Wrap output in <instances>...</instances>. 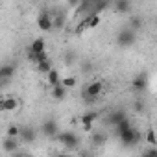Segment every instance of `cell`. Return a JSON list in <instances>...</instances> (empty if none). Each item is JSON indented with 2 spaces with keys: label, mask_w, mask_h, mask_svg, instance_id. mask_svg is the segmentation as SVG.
I'll return each mask as SVG.
<instances>
[{
  "label": "cell",
  "mask_w": 157,
  "mask_h": 157,
  "mask_svg": "<svg viewBox=\"0 0 157 157\" xmlns=\"http://www.w3.org/2000/svg\"><path fill=\"white\" fill-rule=\"evenodd\" d=\"M15 70H17V67L13 63H4L2 67H0V80H2V83L11 80V78L15 76Z\"/></svg>",
  "instance_id": "cell-6"
},
{
  "label": "cell",
  "mask_w": 157,
  "mask_h": 157,
  "mask_svg": "<svg viewBox=\"0 0 157 157\" xmlns=\"http://www.w3.org/2000/svg\"><path fill=\"white\" fill-rule=\"evenodd\" d=\"M105 140H107V135L105 133H100V131H96V133H93V146H104L105 144Z\"/></svg>",
  "instance_id": "cell-18"
},
{
  "label": "cell",
  "mask_w": 157,
  "mask_h": 157,
  "mask_svg": "<svg viewBox=\"0 0 157 157\" xmlns=\"http://www.w3.org/2000/svg\"><path fill=\"white\" fill-rule=\"evenodd\" d=\"M41 131H43V135H44V137H57V133H59L57 122H56V120H52V118L44 120V122H43V126H41Z\"/></svg>",
  "instance_id": "cell-4"
},
{
  "label": "cell",
  "mask_w": 157,
  "mask_h": 157,
  "mask_svg": "<svg viewBox=\"0 0 157 157\" xmlns=\"http://www.w3.org/2000/svg\"><path fill=\"white\" fill-rule=\"evenodd\" d=\"M2 146H4V151H8V153H17V150H19V140L6 137L4 142H2Z\"/></svg>",
  "instance_id": "cell-12"
},
{
  "label": "cell",
  "mask_w": 157,
  "mask_h": 157,
  "mask_svg": "<svg viewBox=\"0 0 157 157\" xmlns=\"http://www.w3.org/2000/svg\"><path fill=\"white\" fill-rule=\"evenodd\" d=\"M146 157H157V148H148L146 150Z\"/></svg>",
  "instance_id": "cell-28"
},
{
  "label": "cell",
  "mask_w": 157,
  "mask_h": 157,
  "mask_svg": "<svg viewBox=\"0 0 157 157\" xmlns=\"http://www.w3.org/2000/svg\"><path fill=\"white\" fill-rule=\"evenodd\" d=\"M65 21H67V15H65V13H61V15L57 13V15L54 17V28H59V30H61V28L65 26Z\"/></svg>",
  "instance_id": "cell-24"
},
{
  "label": "cell",
  "mask_w": 157,
  "mask_h": 157,
  "mask_svg": "<svg viewBox=\"0 0 157 157\" xmlns=\"http://www.w3.org/2000/svg\"><path fill=\"white\" fill-rule=\"evenodd\" d=\"M115 10L118 13H129L131 11V4L128 2V0H118V2L115 4Z\"/></svg>",
  "instance_id": "cell-19"
},
{
  "label": "cell",
  "mask_w": 157,
  "mask_h": 157,
  "mask_svg": "<svg viewBox=\"0 0 157 157\" xmlns=\"http://www.w3.org/2000/svg\"><path fill=\"white\" fill-rule=\"evenodd\" d=\"M146 140H148V144H150L151 148H155V144H157V137H155V131H153L151 128L146 131Z\"/></svg>",
  "instance_id": "cell-26"
},
{
  "label": "cell",
  "mask_w": 157,
  "mask_h": 157,
  "mask_svg": "<svg viewBox=\"0 0 157 157\" xmlns=\"http://www.w3.org/2000/svg\"><path fill=\"white\" fill-rule=\"evenodd\" d=\"M30 52H35V54H41V52H46V43H44V39L43 37H37V39H33V43L30 44V48H28Z\"/></svg>",
  "instance_id": "cell-11"
},
{
  "label": "cell",
  "mask_w": 157,
  "mask_h": 157,
  "mask_svg": "<svg viewBox=\"0 0 157 157\" xmlns=\"http://www.w3.org/2000/svg\"><path fill=\"white\" fill-rule=\"evenodd\" d=\"M57 157H72V155H68V153H59Z\"/></svg>",
  "instance_id": "cell-30"
},
{
  "label": "cell",
  "mask_w": 157,
  "mask_h": 157,
  "mask_svg": "<svg viewBox=\"0 0 157 157\" xmlns=\"http://www.w3.org/2000/svg\"><path fill=\"white\" fill-rule=\"evenodd\" d=\"M37 70H39L41 74H46V76H48V74L54 70V68H52V63H50V59H48V61H44V63H41V65H37Z\"/></svg>",
  "instance_id": "cell-22"
},
{
  "label": "cell",
  "mask_w": 157,
  "mask_h": 157,
  "mask_svg": "<svg viewBox=\"0 0 157 157\" xmlns=\"http://www.w3.org/2000/svg\"><path fill=\"white\" fill-rule=\"evenodd\" d=\"M122 120H126V113H124V111H115V113H111V115L107 117V122L113 124V126H118Z\"/></svg>",
  "instance_id": "cell-15"
},
{
  "label": "cell",
  "mask_w": 157,
  "mask_h": 157,
  "mask_svg": "<svg viewBox=\"0 0 157 157\" xmlns=\"http://www.w3.org/2000/svg\"><path fill=\"white\" fill-rule=\"evenodd\" d=\"M96 118H98V113H96V111H89V113L82 115L80 120H82V124H83V129H85V131H91V129H93V122H94Z\"/></svg>",
  "instance_id": "cell-8"
},
{
  "label": "cell",
  "mask_w": 157,
  "mask_h": 157,
  "mask_svg": "<svg viewBox=\"0 0 157 157\" xmlns=\"http://www.w3.org/2000/svg\"><path fill=\"white\" fill-rule=\"evenodd\" d=\"M28 59H30L32 63H35V65H41V63L48 61V54H46V52L35 54V52H30V50H28Z\"/></svg>",
  "instance_id": "cell-13"
},
{
  "label": "cell",
  "mask_w": 157,
  "mask_h": 157,
  "mask_svg": "<svg viewBox=\"0 0 157 157\" xmlns=\"http://www.w3.org/2000/svg\"><path fill=\"white\" fill-rule=\"evenodd\" d=\"M56 139H57L65 148H76L78 144H80V139H78L76 133H72V131H59Z\"/></svg>",
  "instance_id": "cell-3"
},
{
  "label": "cell",
  "mask_w": 157,
  "mask_h": 157,
  "mask_svg": "<svg viewBox=\"0 0 157 157\" xmlns=\"http://www.w3.org/2000/svg\"><path fill=\"white\" fill-rule=\"evenodd\" d=\"M131 87H133V91H144L146 87H148V80H146V76L144 74H139V76H135L133 78V82H131Z\"/></svg>",
  "instance_id": "cell-10"
},
{
  "label": "cell",
  "mask_w": 157,
  "mask_h": 157,
  "mask_svg": "<svg viewBox=\"0 0 157 157\" xmlns=\"http://www.w3.org/2000/svg\"><path fill=\"white\" fill-rule=\"evenodd\" d=\"M85 21H87L89 30H94V28L100 24V15H96V13H89V15L85 17Z\"/></svg>",
  "instance_id": "cell-17"
},
{
  "label": "cell",
  "mask_w": 157,
  "mask_h": 157,
  "mask_svg": "<svg viewBox=\"0 0 157 157\" xmlns=\"http://www.w3.org/2000/svg\"><path fill=\"white\" fill-rule=\"evenodd\" d=\"M52 96H54L56 100H63V98L67 96V89L59 83V85H56V87L52 89Z\"/></svg>",
  "instance_id": "cell-20"
},
{
  "label": "cell",
  "mask_w": 157,
  "mask_h": 157,
  "mask_svg": "<svg viewBox=\"0 0 157 157\" xmlns=\"http://www.w3.org/2000/svg\"><path fill=\"white\" fill-rule=\"evenodd\" d=\"M26 153H13V157H24Z\"/></svg>",
  "instance_id": "cell-29"
},
{
  "label": "cell",
  "mask_w": 157,
  "mask_h": 157,
  "mask_svg": "<svg viewBox=\"0 0 157 157\" xmlns=\"http://www.w3.org/2000/svg\"><path fill=\"white\" fill-rule=\"evenodd\" d=\"M129 26H131V30H133V32H137V30H140V26H142V21H140L139 17H135V15H133V17L129 19Z\"/></svg>",
  "instance_id": "cell-27"
},
{
  "label": "cell",
  "mask_w": 157,
  "mask_h": 157,
  "mask_svg": "<svg viewBox=\"0 0 157 157\" xmlns=\"http://www.w3.org/2000/svg\"><path fill=\"white\" fill-rule=\"evenodd\" d=\"M140 157H146V153H142V155H140Z\"/></svg>",
  "instance_id": "cell-32"
},
{
  "label": "cell",
  "mask_w": 157,
  "mask_h": 157,
  "mask_svg": "<svg viewBox=\"0 0 157 157\" xmlns=\"http://www.w3.org/2000/svg\"><path fill=\"white\" fill-rule=\"evenodd\" d=\"M21 137H22V140L24 142H33L35 140V137H37V133H35V129L33 128H22L21 129Z\"/></svg>",
  "instance_id": "cell-14"
},
{
  "label": "cell",
  "mask_w": 157,
  "mask_h": 157,
  "mask_svg": "<svg viewBox=\"0 0 157 157\" xmlns=\"http://www.w3.org/2000/svg\"><path fill=\"white\" fill-rule=\"evenodd\" d=\"M118 137H120L122 144H126V146H131V144H135V142L139 140V131H137L135 128H131V129H128L126 133H122V135H118Z\"/></svg>",
  "instance_id": "cell-7"
},
{
  "label": "cell",
  "mask_w": 157,
  "mask_h": 157,
  "mask_svg": "<svg viewBox=\"0 0 157 157\" xmlns=\"http://www.w3.org/2000/svg\"><path fill=\"white\" fill-rule=\"evenodd\" d=\"M21 129H22V128L11 124V126L8 128V131H6V137H10V139H17V137H21Z\"/></svg>",
  "instance_id": "cell-21"
},
{
  "label": "cell",
  "mask_w": 157,
  "mask_h": 157,
  "mask_svg": "<svg viewBox=\"0 0 157 157\" xmlns=\"http://www.w3.org/2000/svg\"><path fill=\"white\" fill-rule=\"evenodd\" d=\"M102 91H104V83H102V82H93V83L85 85L82 96H83L85 102H93V100H96V98L102 94Z\"/></svg>",
  "instance_id": "cell-2"
},
{
  "label": "cell",
  "mask_w": 157,
  "mask_h": 157,
  "mask_svg": "<svg viewBox=\"0 0 157 157\" xmlns=\"http://www.w3.org/2000/svg\"><path fill=\"white\" fill-rule=\"evenodd\" d=\"M24 157H33V155H30V153H26V155H24Z\"/></svg>",
  "instance_id": "cell-31"
},
{
  "label": "cell",
  "mask_w": 157,
  "mask_h": 157,
  "mask_svg": "<svg viewBox=\"0 0 157 157\" xmlns=\"http://www.w3.org/2000/svg\"><path fill=\"white\" fill-rule=\"evenodd\" d=\"M135 41H137V35L131 28H122L117 33V44L120 48H129L131 44H135Z\"/></svg>",
  "instance_id": "cell-1"
},
{
  "label": "cell",
  "mask_w": 157,
  "mask_h": 157,
  "mask_svg": "<svg viewBox=\"0 0 157 157\" xmlns=\"http://www.w3.org/2000/svg\"><path fill=\"white\" fill-rule=\"evenodd\" d=\"M131 128H133V126H131V124H129V120L126 118V120H122V122L117 126V135H122V133H126V131H128V129H131Z\"/></svg>",
  "instance_id": "cell-23"
},
{
  "label": "cell",
  "mask_w": 157,
  "mask_h": 157,
  "mask_svg": "<svg viewBox=\"0 0 157 157\" xmlns=\"http://www.w3.org/2000/svg\"><path fill=\"white\" fill-rule=\"evenodd\" d=\"M37 26H39L41 30H44V32H52V28H54V19H52V15H48V11H43V13L37 17Z\"/></svg>",
  "instance_id": "cell-5"
},
{
  "label": "cell",
  "mask_w": 157,
  "mask_h": 157,
  "mask_svg": "<svg viewBox=\"0 0 157 157\" xmlns=\"http://www.w3.org/2000/svg\"><path fill=\"white\" fill-rule=\"evenodd\" d=\"M17 105H19V100L15 96H10V98L4 96L2 100H0V109H2V111H15Z\"/></svg>",
  "instance_id": "cell-9"
},
{
  "label": "cell",
  "mask_w": 157,
  "mask_h": 157,
  "mask_svg": "<svg viewBox=\"0 0 157 157\" xmlns=\"http://www.w3.org/2000/svg\"><path fill=\"white\" fill-rule=\"evenodd\" d=\"M61 85H63L65 89H72V87L76 85V78H74V76H67V78H63V80H61Z\"/></svg>",
  "instance_id": "cell-25"
},
{
  "label": "cell",
  "mask_w": 157,
  "mask_h": 157,
  "mask_svg": "<svg viewBox=\"0 0 157 157\" xmlns=\"http://www.w3.org/2000/svg\"><path fill=\"white\" fill-rule=\"evenodd\" d=\"M46 78H48V85H50L52 89H54L56 85H59V83H61V80H63V78L59 76V72H57L56 68H54V70H52V72H50Z\"/></svg>",
  "instance_id": "cell-16"
}]
</instances>
